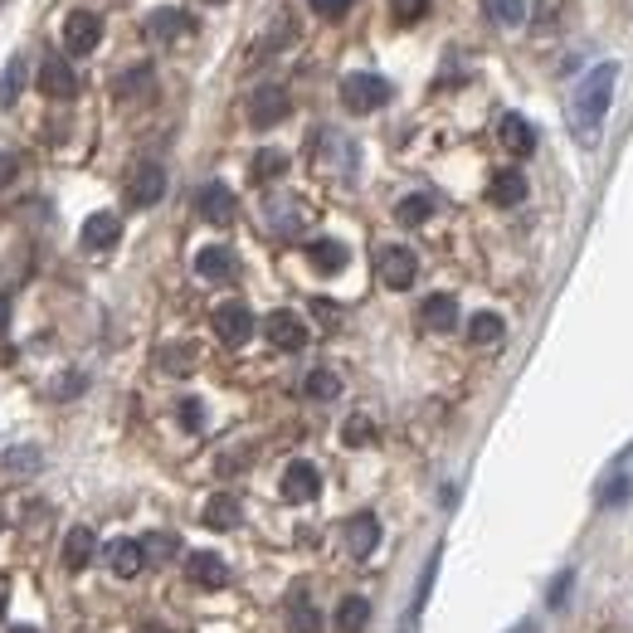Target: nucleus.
<instances>
[{
	"mask_svg": "<svg viewBox=\"0 0 633 633\" xmlns=\"http://www.w3.org/2000/svg\"><path fill=\"white\" fill-rule=\"evenodd\" d=\"M614 83H619V64H595L590 74L575 83V98H570V127H575V142H580V147H599L604 112H609V103H614Z\"/></svg>",
	"mask_w": 633,
	"mask_h": 633,
	"instance_id": "1",
	"label": "nucleus"
},
{
	"mask_svg": "<svg viewBox=\"0 0 633 633\" xmlns=\"http://www.w3.org/2000/svg\"><path fill=\"white\" fill-rule=\"evenodd\" d=\"M341 103H346V112H380L390 103V83L380 74H346L341 78Z\"/></svg>",
	"mask_w": 633,
	"mask_h": 633,
	"instance_id": "2",
	"label": "nucleus"
},
{
	"mask_svg": "<svg viewBox=\"0 0 633 633\" xmlns=\"http://www.w3.org/2000/svg\"><path fill=\"white\" fill-rule=\"evenodd\" d=\"M375 268H380V283L395 288V293H405L414 278H419V259H414V249H405V244H385L375 254Z\"/></svg>",
	"mask_w": 633,
	"mask_h": 633,
	"instance_id": "3",
	"label": "nucleus"
},
{
	"mask_svg": "<svg viewBox=\"0 0 633 633\" xmlns=\"http://www.w3.org/2000/svg\"><path fill=\"white\" fill-rule=\"evenodd\" d=\"M210 327H215V336H220L224 346H244L254 336V312L244 302H220L215 317H210Z\"/></svg>",
	"mask_w": 633,
	"mask_h": 633,
	"instance_id": "4",
	"label": "nucleus"
},
{
	"mask_svg": "<svg viewBox=\"0 0 633 633\" xmlns=\"http://www.w3.org/2000/svg\"><path fill=\"white\" fill-rule=\"evenodd\" d=\"M39 93H44V98H54V103L78 98V74L69 69V59H64V54H49V59L39 64Z\"/></svg>",
	"mask_w": 633,
	"mask_h": 633,
	"instance_id": "5",
	"label": "nucleus"
},
{
	"mask_svg": "<svg viewBox=\"0 0 633 633\" xmlns=\"http://www.w3.org/2000/svg\"><path fill=\"white\" fill-rule=\"evenodd\" d=\"M288 88H278V83H263V88H254L249 93V122L254 127H278L283 117H288Z\"/></svg>",
	"mask_w": 633,
	"mask_h": 633,
	"instance_id": "6",
	"label": "nucleus"
},
{
	"mask_svg": "<svg viewBox=\"0 0 633 633\" xmlns=\"http://www.w3.org/2000/svg\"><path fill=\"white\" fill-rule=\"evenodd\" d=\"M263 336H268L278 351H302V346H307V322H302L298 312L278 307V312L263 317Z\"/></svg>",
	"mask_w": 633,
	"mask_h": 633,
	"instance_id": "7",
	"label": "nucleus"
},
{
	"mask_svg": "<svg viewBox=\"0 0 633 633\" xmlns=\"http://www.w3.org/2000/svg\"><path fill=\"white\" fill-rule=\"evenodd\" d=\"M98 39H103V20L93 10H69V20H64V49L69 54H93Z\"/></svg>",
	"mask_w": 633,
	"mask_h": 633,
	"instance_id": "8",
	"label": "nucleus"
},
{
	"mask_svg": "<svg viewBox=\"0 0 633 633\" xmlns=\"http://www.w3.org/2000/svg\"><path fill=\"white\" fill-rule=\"evenodd\" d=\"M341 541H346V551L356 560L375 556V546H380V517L375 512H356L351 522L341 526Z\"/></svg>",
	"mask_w": 633,
	"mask_h": 633,
	"instance_id": "9",
	"label": "nucleus"
},
{
	"mask_svg": "<svg viewBox=\"0 0 633 633\" xmlns=\"http://www.w3.org/2000/svg\"><path fill=\"white\" fill-rule=\"evenodd\" d=\"M195 210H200V220H210V224H234L239 200H234V190L224 186V181H210V186H200V195H195Z\"/></svg>",
	"mask_w": 633,
	"mask_h": 633,
	"instance_id": "10",
	"label": "nucleus"
},
{
	"mask_svg": "<svg viewBox=\"0 0 633 633\" xmlns=\"http://www.w3.org/2000/svg\"><path fill=\"white\" fill-rule=\"evenodd\" d=\"M161 195H166V171H161L156 161L137 166V171H132V181H127V200H132V210H147V205H156Z\"/></svg>",
	"mask_w": 633,
	"mask_h": 633,
	"instance_id": "11",
	"label": "nucleus"
},
{
	"mask_svg": "<svg viewBox=\"0 0 633 633\" xmlns=\"http://www.w3.org/2000/svg\"><path fill=\"white\" fill-rule=\"evenodd\" d=\"M186 575L200 585V590H224V585H229V565H224V556H215V551H190Z\"/></svg>",
	"mask_w": 633,
	"mask_h": 633,
	"instance_id": "12",
	"label": "nucleus"
},
{
	"mask_svg": "<svg viewBox=\"0 0 633 633\" xmlns=\"http://www.w3.org/2000/svg\"><path fill=\"white\" fill-rule=\"evenodd\" d=\"M317 492H322V473H317L307 458H298V463L283 468V497H288V502H312Z\"/></svg>",
	"mask_w": 633,
	"mask_h": 633,
	"instance_id": "13",
	"label": "nucleus"
},
{
	"mask_svg": "<svg viewBox=\"0 0 633 633\" xmlns=\"http://www.w3.org/2000/svg\"><path fill=\"white\" fill-rule=\"evenodd\" d=\"M497 142L512 151V156H531V151H536V127L526 122L522 112H502V122H497Z\"/></svg>",
	"mask_w": 633,
	"mask_h": 633,
	"instance_id": "14",
	"label": "nucleus"
},
{
	"mask_svg": "<svg viewBox=\"0 0 633 633\" xmlns=\"http://www.w3.org/2000/svg\"><path fill=\"white\" fill-rule=\"evenodd\" d=\"M419 327H429V332H453V327H458V298H453V293L424 298L419 302Z\"/></svg>",
	"mask_w": 633,
	"mask_h": 633,
	"instance_id": "15",
	"label": "nucleus"
},
{
	"mask_svg": "<svg viewBox=\"0 0 633 633\" xmlns=\"http://www.w3.org/2000/svg\"><path fill=\"white\" fill-rule=\"evenodd\" d=\"M195 273H200L205 283H229V278L239 273V263H234V254H229L224 244H210V249L195 254Z\"/></svg>",
	"mask_w": 633,
	"mask_h": 633,
	"instance_id": "16",
	"label": "nucleus"
},
{
	"mask_svg": "<svg viewBox=\"0 0 633 633\" xmlns=\"http://www.w3.org/2000/svg\"><path fill=\"white\" fill-rule=\"evenodd\" d=\"M93 551H98V536H93V526H74V531L64 536V570H69V575L88 570V565H93Z\"/></svg>",
	"mask_w": 633,
	"mask_h": 633,
	"instance_id": "17",
	"label": "nucleus"
},
{
	"mask_svg": "<svg viewBox=\"0 0 633 633\" xmlns=\"http://www.w3.org/2000/svg\"><path fill=\"white\" fill-rule=\"evenodd\" d=\"M103 556H108V570L117 575V580H137V575L147 570V556H142L137 541H112Z\"/></svg>",
	"mask_w": 633,
	"mask_h": 633,
	"instance_id": "18",
	"label": "nucleus"
},
{
	"mask_svg": "<svg viewBox=\"0 0 633 633\" xmlns=\"http://www.w3.org/2000/svg\"><path fill=\"white\" fill-rule=\"evenodd\" d=\"M117 239H122V220L112 210H98L83 220V249H112Z\"/></svg>",
	"mask_w": 633,
	"mask_h": 633,
	"instance_id": "19",
	"label": "nucleus"
},
{
	"mask_svg": "<svg viewBox=\"0 0 633 633\" xmlns=\"http://www.w3.org/2000/svg\"><path fill=\"white\" fill-rule=\"evenodd\" d=\"M205 526L210 531H234V526L244 522V507H239V497H229V492H215L210 502H205Z\"/></svg>",
	"mask_w": 633,
	"mask_h": 633,
	"instance_id": "20",
	"label": "nucleus"
},
{
	"mask_svg": "<svg viewBox=\"0 0 633 633\" xmlns=\"http://www.w3.org/2000/svg\"><path fill=\"white\" fill-rule=\"evenodd\" d=\"M147 35L156 39V44H171V39L190 35L186 10H151V15H147Z\"/></svg>",
	"mask_w": 633,
	"mask_h": 633,
	"instance_id": "21",
	"label": "nucleus"
},
{
	"mask_svg": "<svg viewBox=\"0 0 633 633\" xmlns=\"http://www.w3.org/2000/svg\"><path fill=\"white\" fill-rule=\"evenodd\" d=\"M346 259H351V254H346L341 239H312V244H307V263H312L317 273H341Z\"/></svg>",
	"mask_w": 633,
	"mask_h": 633,
	"instance_id": "22",
	"label": "nucleus"
},
{
	"mask_svg": "<svg viewBox=\"0 0 633 633\" xmlns=\"http://www.w3.org/2000/svg\"><path fill=\"white\" fill-rule=\"evenodd\" d=\"M487 200L502 205V210H507V205H522L526 200V176L522 171H497L492 186H487Z\"/></svg>",
	"mask_w": 633,
	"mask_h": 633,
	"instance_id": "23",
	"label": "nucleus"
},
{
	"mask_svg": "<svg viewBox=\"0 0 633 633\" xmlns=\"http://www.w3.org/2000/svg\"><path fill=\"white\" fill-rule=\"evenodd\" d=\"M366 624H371V599L346 595L336 604V633H366Z\"/></svg>",
	"mask_w": 633,
	"mask_h": 633,
	"instance_id": "24",
	"label": "nucleus"
},
{
	"mask_svg": "<svg viewBox=\"0 0 633 633\" xmlns=\"http://www.w3.org/2000/svg\"><path fill=\"white\" fill-rule=\"evenodd\" d=\"M25 78H30V64L15 54V59L0 69V108H15V98L25 93Z\"/></svg>",
	"mask_w": 633,
	"mask_h": 633,
	"instance_id": "25",
	"label": "nucleus"
},
{
	"mask_svg": "<svg viewBox=\"0 0 633 633\" xmlns=\"http://www.w3.org/2000/svg\"><path fill=\"white\" fill-rule=\"evenodd\" d=\"M142 546V556L147 565H166V560L181 551V541H176V531H147V541H137Z\"/></svg>",
	"mask_w": 633,
	"mask_h": 633,
	"instance_id": "26",
	"label": "nucleus"
},
{
	"mask_svg": "<svg viewBox=\"0 0 633 633\" xmlns=\"http://www.w3.org/2000/svg\"><path fill=\"white\" fill-rule=\"evenodd\" d=\"M268 224L278 234H298L302 229V205L298 200H268Z\"/></svg>",
	"mask_w": 633,
	"mask_h": 633,
	"instance_id": "27",
	"label": "nucleus"
},
{
	"mask_svg": "<svg viewBox=\"0 0 633 633\" xmlns=\"http://www.w3.org/2000/svg\"><path fill=\"white\" fill-rule=\"evenodd\" d=\"M502 332H507V327H502L497 312H478V317L468 322V341H473V346H492V341H502Z\"/></svg>",
	"mask_w": 633,
	"mask_h": 633,
	"instance_id": "28",
	"label": "nucleus"
},
{
	"mask_svg": "<svg viewBox=\"0 0 633 633\" xmlns=\"http://www.w3.org/2000/svg\"><path fill=\"white\" fill-rule=\"evenodd\" d=\"M302 390H307V400H336L341 395V375L322 366V371H312L302 380Z\"/></svg>",
	"mask_w": 633,
	"mask_h": 633,
	"instance_id": "29",
	"label": "nucleus"
},
{
	"mask_svg": "<svg viewBox=\"0 0 633 633\" xmlns=\"http://www.w3.org/2000/svg\"><path fill=\"white\" fill-rule=\"evenodd\" d=\"M283 171H288V156H283V151L278 147H263L259 156H254V181H278V176H283Z\"/></svg>",
	"mask_w": 633,
	"mask_h": 633,
	"instance_id": "30",
	"label": "nucleus"
},
{
	"mask_svg": "<svg viewBox=\"0 0 633 633\" xmlns=\"http://www.w3.org/2000/svg\"><path fill=\"white\" fill-rule=\"evenodd\" d=\"M429 215H434V200H429V195H405V200L395 205V220L410 224V229H414V224H424Z\"/></svg>",
	"mask_w": 633,
	"mask_h": 633,
	"instance_id": "31",
	"label": "nucleus"
},
{
	"mask_svg": "<svg viewBox=\"0 0 633 633\" xmlns=\"http://www.w3.org/2000/svg\"><path fill=\"white\" fill-rule=\"evenodd\" d=\"M341 444H351V448L375 444V424L366 419V414H351V419L341 424Z\"/></svg>",
	"mask_w": 633,
	"mask_h": 633,
	"instance_id": "32",
	"label": "nucleus"
},
{
	"mask_svg": "<svg viewBox=\"0 0 633 633\" xmlns=\"http://www.w3.org/2000/svg\"><path fill=\"white\" fill-rule=\"evenodd\" d=\"M487 15H492L497 25L517 30V25L526 20V0H487Z\"/></svg>",
	"mask_w": 633,
	"mask_h": 633,
	"instance_id": "33",
	"label": "nucleus"
},
{
	"mask_svg": "<svg viewBox=\"0 0 633 633\" xmlns=\"http://www.w3.org/2000/svg\"><path fill=\"white\" fill-rule=\"evenodd\" d=\"M434 575H439V551L429 556V565H424V575H419V585H414L410 619H419V614H424V604H429V590H434Z\"/></svg>",
	"mask_w": 633,
	"mask_h": 633,
	"instance_id": "34",
	"label": "nucleus"
},
{
	"mask_svg": "<svg viewBox=\"0 0 633 633\" xmlns=\"http://www.w3.org/2000/svg\"><path fill=\"white\" fill-rule=\"evenodd\" d=\"M288 629L293 633H317L322 629V619H317V609H312L307 599H298V604L288 609Z\"/></svg>",
	"mask_w": 633,
	"mask_h": 633,
	"instance_id": "35",
	"label": "nucleus"
},
{
	"mask_svg": "<svg viewBox=\"0 0 633 633\" xmlns=\"http://www.w3.org/2000/svg\"><path fill=\"white\" fill-rule=\"evenodd\" d=\"M39 463H44V458H39V448H35V444L10 448V453H5V468H10V473H35Z\"/></svg>",
	"mask_w": 633,
	"mask_h": 633,
	"instance_id": "36",
	"label": "nucleus"
},
{
	"mask_svg": "<svg viewBox=\"0 0 633 633\" xmlns=\"http://www.w3.org/2000/svg\"><path fill=\"white\" fill-rule=\"evenodd\" d=\"M390 10H395V20L414 25V20H424V15H429V0H390Z\"/></svg>",
	"mask_w": 633,
	"mask_h": 633,
	"instance_id": "37",
	"label": "nucleus"
},
{
	"mask_svg": "<svg viewBox=\"0 0 633 633\" xmlns=\"http://www.w3.org/2000/svg\"><path fill=\"white\" fill-rule=\"evenodd\" d=\"M181 429H190V434H200V429H205V405H200V400H181Z\"/></svg>",
	"mask_w": 633,
	"mask_h": 633,
	"instance_id": "38",
	"label": "nucleus"
},
{
	"mask_svg": "<svg viewBox=\"0 0 633 633\" xmlns=\"http://www.w3.org/2000/svg\"><path fill=\"white\" fill-rule=\"evenodd\" d=\"M599 502H604V507H619V502H629V478H614V483H604Z\"/></svg>",
	"mask_w": 633,
	"mask_h": 633,
	"instance_id": "39",
	"label": "nucleus"
},
{
	"mask_svg": "<svg viewBox=\"0 0 633 633\" xmlns=\"http://www.w3.org/2000/svg\"><path fill=\"white\" fill-rule=\"evenodd\" d=\"M307 5H312L322 20H341V15L351 10V0H307Z\"/></svg>",
	"mask_w": 633,
	"mask_h": 633,
	"instance_id": "40",
	"label": "nucleus"
},
{
	"mask_svg": "<svg viewBox=\"0 0 633 633\" xmlns=\"http://www.w3.org/2000/svg\"><path fill=\"white\" fill-rule=\"evenodd\" d=\"M570 585H575V570H560V580L551 585V595H546V604H551V609H560V604H565V595H570Z\"/></svg>",
	"mask_w": 633,
	"mask_h": 633,
	"instance_id": "41",
	"label": "nucleus"
},
{
	"mask_svg": "<svg viewBox=\"0 0 633 633\" xmlns=\"http://www.w3.org/2000/svg\"><path fill=\"white\" fill-rule=\"evenodd\" d=\"M15 176H20V161H15V151H0V190L15 186Z\"/></svg>",
	"mask_w": 633,
	"mask_h": 633,
	"instance_id": "42",
	"label": "nucleus"
},
{
	"mask_svg": "<svg viewBox=\"0 0 633 633\" xmlns=\"http://www.w3.org/2000/svg\"><path fill=\"white\" fill-rule=\"evenodd\" d=\"M78 390H83V375H69V380H64L54 395H78Z\"/></svg>",
	"mask_w": 633,
	"mask_h": 633,
	"instance_id": "43",
	"label": "nucleus"
},
{
	"mask_svg": "<svg viewBox=\"0 0 633 633\" xmlns=\"http://www.w3.org/2000/svg\"><path fill=\"white\" fill-rule=\"evenodd\" d=\"M5 327H10V298L0 293V332H5Z\"/></svg>",
	"mask_w": 633,
	"mask_h": 633,
	"instance_id": "44",
	"label": "nucleus"
},
{
	"mask_svg": "<svg viewBox=\"0 0 633 633\" xmlns=\"http://www.w3.org/2000/svg\"><path fill=\"white\" fill-rule=\"evenodd\" d=\"M10 633H39V629H30V624H20V629H10Z\"/></svg>",
	"mask_w": 633,
	"mask_h": 633,
	"instance_id": "45",
	"label": "nucleus"
},
{
	"mask_svg": "<svg viewBox=\"0 0 633 633\" xmlns=\"http://www.w3.org/2000/svg\"><path fill=\"white\" fill-rule=\"evenodd\" d=\"M512 633H536V624H522V629H512Z\"/></svg>",
	"mask_w": 633,
	"mask_h": 633,
	"instance_id": "46",
	"label": "nucleus"
},
{
	"mask_svg": "<svg viewBox=\"0 0 633 633\" xmlns=\"http://www.w3.org/2000/svg\"><path fill=\"white\" fill-rule=\"evenodd\" d=\"M137 633H166V629H156V624H147V629H137Z\"/></svg>",
	"mask_w": 633,
	"mask_h": 633,
	"instance_id": "47",
	"label": "nucleus"
},
{
	"mask_svg": "<svg viewBox=\"0 0 633 633\" xmlns=\"http://www.w3.org/2000/svg\"><path fill=\"white\" fill-rule=\"evenodd\" d=\"M0 619H5V595H0Z\"/></svg>",
	"mask_w": 633,
	"mask_h": 633,
	"instance_id": "48",
	"label": "nucleus"
},
{
	"mask_svg": "<svg viewBox=\"0 0 633 633\" xmlns=\"http://www.w3.org/2000/svg\"><path fill=\"white\" fill-rule=\"evenodd\" d=\"M210 5H224V0H210Z\"/></svg>",
	"mask_w": 633,
	"mask_h": 633,
	"instance_id": "49",
	"label": "nucleus"
}]
</instances>
